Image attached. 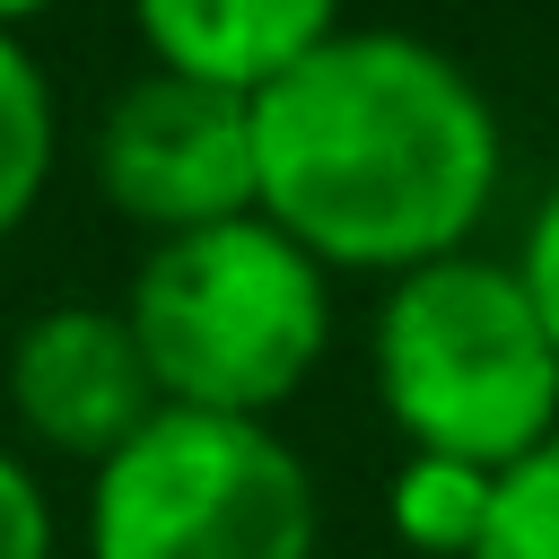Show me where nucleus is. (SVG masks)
Segmentation results:
<instances>
[{"label": "nucleus", "instance_id": "1", "mask_svg": "<svg viewBox=\"0 0 559 559\" xmlns=\"http://www.w3.org/2000/svg\"><path fill=\"white\" fill-rule=\"evenodd\" d=\"M262 218L314 262H445L498 192V114L419 35H332L253 96Z\"/></svg>", "mask_w": 559, "mask_h": 559}, {"label": "nucleus", "instance_id": "2", "mask_svg": "<svg viewBox=\"0 0 559 559\" xmlns=\"http://www.w3.org/2000/svg\"><path fill=\"white\" fill-rule=\"evenodd\" d=\"M376 384L419 454H454L480 472L524 463L559 428V349L524 288V271L445 253L393 280L376 314Z\"/></svg>", "mask_w": 559, "mask_h": 559}, {"label": "nucleus", "instance_id": "3", "mask_svg": "<svg viewBox=\"0 0 559 559\" xmlns=\"http://www.w3.org/2000/svg\"><path fill=\"white\" fill-rule=\"evenodd\" d=\"M131 332L175 411L262 419L323 358V271L271 218H218L166 236L131 280Z\"/></svg>", "mask_w": 559, "mask_h": 559}, {"label": "nucleus", "instance_id": "4", "mask_svg": "<svg viewBox=\"0 0 559 559\" xmlns=\"http://www.w3.org/2000/svg\"><path fill=\"white\" fill-rule=\"evenodd\" d=\"M96 559H314V480L262 428L227 411H157L87 507Z\"/></svg>", "mask_w": 559, "mask_h": 559}, {"label": "nucleus", "instance_id": "5", "mask_svg": "<svg viewBox=\"0 0 559 559\" xmlns=\"http://www.w3.org/2000/svg\"><path fill=\"white\" fill-rule=\"evenodd\" d=\"M96 175H105L114 210H131L140 227H166V236L245 218V210H262L253 96L183 79V70H140L105 105Z\"/></svg>", "mask_w": 559, "mask_h": 559}, {"label": "nucleus", "instance_id": "6", "mask_svg": "<svg viewBox=\"0 0 559 559\" xmlns=\"http://www.w3.org/2000/svg\"><path fill=\"white\" fill-rule=\"evenodd\" d=\"M9 402L35 437H52L61 454H96V463H114L166 411L131 314H105V306L35 314L9 349Z\"/></svg>", "mask_w": 559, "mask_h": 559}, {"label": "nucleus", "instance_id": "7", "mask_svg": "<svg viewBox=\"0 0 559 559\" xmlns=\"http://www.w3.org/2000/svg\"><path fill=\"white\" fill-rule=\"evenodd\" d=\"M332 9L341 0H140V35L157 70L262 96L280 70L332 44Z\"/></svg>", "mask_w": 559, "mask_h": 559}, {"label": "nucleus", "instance_id": "8", "mask_svg": "<svg viewBox=\"0 0 559 559\" xmlns=\"http://www.w3.org/2000/svg\"><path fill=\"white\" fill-rule=\"evenodd\" d=\"M489 498H498V472L454 463V454H411L393 480V533L411 550H463L472 559L489 533Z\"/></svg>", "mask_w": 559, "mask_h": 559}, {"label": "nucleus", "instance_id": "9", "mask_svg": "<svg viewBox=\"0 0 559 559\" xmlns=\"http://www.w3.org/2000/svg\"><path fill=\"white\" fill-rule=\"evenodd\" d=\"M44 166H52V96H44V70L0 35V236L35 210Z\"/></svg>", "mask_w": 559, "mask_h": 559}, {"label": "nucleus", "instance_id": "10", "mask_svg": "<svg viewBox=\"0 0 559 559\" xmlns=\"http://www.w3.org/2000/svg\"><path fill=\"white\" fill-rule=\"evenodd\" d=\"M472 559H559V437L498 472L489 533Z\"/></svg>", "mask_w": 559, "mask_h": 559}, {"label": "nucleus", "instance_id": "11", "mask_svg": "<svg viewBox=\"0 0 559 559\" xmlns=\"http://www.w3.org/2000/svg\"><path fill=\"white\" fill-rule=\"evenodd\" d=\"M0 559H52V515H44V489L0 454Z\"/></svg>", "mask_w": 559, "mask_h": 559}, {"label": "nucleus", "instance_id": "12", "mask_svg": "<svg viewBox=\"0 0 559 559\" xmlns=\"http://www.w3.org/2000/svg\"><path fill=\"white\" fill-rule=\"evenodd\" d=\"M524 288H533V306H542V323H550V349H559V183H550V201L533 210V236H524Z\"/></svg>", "mask_w": 559, "mask_h": 559}, {"label": "nucleus", "instance_id": "13", "mask_svg": "<svg viewBox=\"0 0 559 559\" xmlns=\"http://www.w3.org/2000/svg\"><path fill=\"white\" fill-rule=\"evenodd\" d=\"M35 9H44V0H0V35H9L17 17H35Z\"/></svg>", "mask_w": 559, "mask_h": 559}]
</instances>
